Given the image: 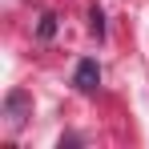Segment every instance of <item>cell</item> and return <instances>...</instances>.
Masks as SVG:
<instances>
[{"label": "cell", "mask_w": 149, "mask_h": 149, "mask_svg": "<svg viewBox=\"0 0 149 149\" xmlns=\"http://www.w3.org/2000/svg\"><path fill=\"white\" fill-rule=\"evenodd\" d=\"M73 85L81 89V93H97V85H101L97 61H81V65H77V73H73Z\"/></svg>", "instance_id": "6da1fadb"}, {"label": "cell", "mask_w": 149, "mask_h": 149, "mask_svg": "<svg viewBox=\"0 0 149 149\" xmlns=\"http://www.w3.org/2000/svg\"><path fill=\"white\" fill-rule=\"evenodd\" d=\"M52 28H56V24H52V16H45V20H40V36H52Z\"/></svg>", "instance_id": "277c9868"}, {"label": "cell", "mask_w": 149, "mask_h": 149, "mask_svg": "<svg viewBox=\"0 0 149 149\" xmlns=\"http://www.w3.org/2000/svg\"><path fill=\"white\" fill-rule=\"evenodd\" d=\"M101 20H105V16H101L97 8H93V32H97V36H101V32H105V24H101Z\"/></svg>", "instance_id": "3957f363"}, {"label": "cell", "mask_w": 149, "mask_h": 149, "mask_svg": "<svg viewBox=\"0 0 149 149\" xmlns=\"http://www.w3.org/2000/svg\"><path fill=\"white\" fill-rule=\"evenodd\" d=\"M24 105H28L24 93H12V97H8V117H12V125H20V121H24V117H20V109H24Z\"/></svg>", "instance_id": "7a4b0ae2"}]
</instances>
